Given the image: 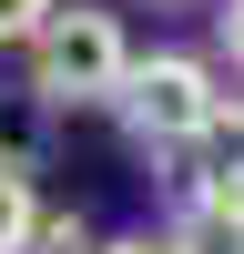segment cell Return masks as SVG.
<instances>
[{
  "mask_svg": "<svg viewBox=\"0 0 244 254\" xmlns=\"http://www.w3.org/2000/svg\"><path fill=\"white\" fill-rule=\"evenodd\" d=\"M122 81H132L122 20L92 10V0H61V20L31 41V92L51 102V112H92V102H122Z\"/></svg>",
  "mask_w": 244,
  "mask_h": 254,
  "instance_id": "obj_1",
  "label": "cell"
},
{
  "mask_svg": "<svg viewBox=\"0 0 244 254\" xmlns=\"http://www.w3.org/2000/svg\"><path fill=\"white\" fill-rule=\"evenodd\" d=\"M122 132L142 142V153H193V142H214L224 132V92H214V71H203L193 51H153V61H132V81H122Z\"/></svg>",
  "mask_w": 244,
  "mask_h": 254,
  "instance_id": "obj_2",
  "label": "cell"
},
{
  "mask_svg": "<svg viewBox=\"0 0 244 254\" xmlns=\"http://www.w3.org/2000/svg\"><path fill=\"white\" fill-rule=\"evenodd\" d=\"M41 234V193H31V163L20 153H0V254H31Z\"/></svg>",
  "mask_w": 244,
  "mask_h": 254,
  "instance_id": "obj_3",
  "label": "cell"
},
{
  "mask_svg": "<svg viewBox=\"0 0 244 254\" xmlns=\"http://www.w3.org/2000/svg\"><path fill=\"white\" fill-rule=\"evenodd\" d=\"M61 20V0H0V41H41Z\"/></svg>",
  "mask_w": 244,
  "mask_h": 254,
  "instance_id": "obj_4",
  "label": "cell"
},
{
  "mask_svg": "<svg viewBox=\"0 0 244 254\" xmlns=\"http://www.w3.org/2000/svg\"><path fill=\"white\" fill-rule=\"evenodd\" d=\"M31 244H41V254H102L81 214H41V234H31Z\"/></svg>",
  "mask_w": 244,
  "mask_h": 254,
  "instance_id": "obj_5",
  "label": "cell"
},
{
  "mask_svg": "<svg viewBox=\"0 0 244 254\" xmlns=\"http://www.w3.org/2000/svg\"><path fill=\"white\" fill-rule=\"evenodd\" d=\"M214 41H224V61L244 71V0H224V10H214Z\"/></svg>",
  "mask_w": 244,
  "mask_h": 254,
  "instance_id": "obj_6",
  "label": "cell"
},
{
  "mask_svg": "<svg viewBox=\"0 0 244 254\" xmlns=\"http://www.w3.org/2000/svg\"><path fill=\"white\" fill-rule=\"evenodd\" d=\"M102 254H173V234H122V244H102Z\"/></svg>",
  "mask_w": 244,
  "mask_h": 254,
  "instance_id": "obj_7",
  "label": "cell"
},
{
  "mask_svg": "<svg viewBox=\"0 0 244 254\" xmlns=\"http://www.w3.org/2000/svg\"><path fill=\"white\" fill-rule=\"evenodd\" d=\"M153 10H173V0H153Z\"/></svg>",
  "mask_w": 244,
  "mask_h": 254,
  "instance_id": "obj_8",
  "label": "cell"
}]
</instances>
